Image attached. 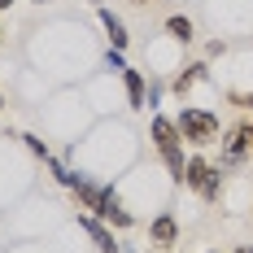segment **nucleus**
<instances>
[{
	"instance_id": "nucleus-1",
	"label": "nucleus",
	"mask_w": 253,
	"mask_h": 253,
	"mask_svg": "<svg viewBox=\"0 0 253 253\" xmlns=\"http://www.w3.org/2000/svg\"><path fill=\"white\" fill-rule=\"evenodd\" d=\"M153 140H157V153L166 157V166H170V179L183 183V153H179V126L166 123V118H153Z\"/></svg>"
},
{
	"instance_id": "nucleus-2",
	"label": "nucleus",
	"mask_w": 253,
	"mask_h": 253,
	"mask_svg": "<svg viewBox=\"0 0 253 253\" xmlns=\"http://www.w3.org/2000/svg\"><path fill=\"white\" fill-rule=\"evenodd\" d=\"M175 126H179V135L192 140V144H210V140H218V118H214L210 109H183Z\"/></svg>"
},
{
	"instance_id": "nucleus-3",
	"label": "nucleus",
	"mask_w": 253,
	"mask_h": 253,
	"mask_svg": "<svg viewBox=\"0 0 253 253\" xmlns=\"http://www.w3.org/2000/svg\"><path fill=\"white\" fill-rule=\"evenodd\" d=\"M183 183H192L201 201H214V197H218V175H214V166H210L205 157H192V162H188V170H183Z\"/></svg>"
},
{
	"instance_id": "nucleus-4",
	"label": "nucleus",
	"mask_w": 253,
	"mask_h": 253,
	"mask_svg": "<svg viewBox=\"0 0 253 253\" xmlns=\"http://www.w3.org/2000/svg\"><path fill=\"white\" fill-rule=\"evenodd\" d=\"M245 149H253V126H236L227 135V149H223V162L227 166H236L240 157H245Z\"/></svg>"
},
{
	"instance_id": "nucleus-5",
	"label": "nucleus",
	"mask_w": 253,
	"mask_h": 253,
	"mask_svg": "<svg viewBox=\"0 0 253 253\" xmlns=\"http://www.w3.org/2000/svg\"><path fill=\"white\" fill-rule=\"evenodd\" d=\"M101 22H105V31H109V40H114V48H123L126 44V26L109 13V9H101Z\"/></svg>"
},
{
	"instance_id": "nucleus-6",
	"label": "nucleus",
	"mask_w": 253,
	"mask_h": 253,
	"mask_svg": "<svg viewBox=\"0 0 253 253\" xmlns=\"http://www.w3.org/2000/svg\"><path fill=\"white\" fill-rule=\"evenodd\" d=\"M83 227L92 231V240L101 245V253H118V245H114V236H109V231H105L101 223H92V218H83Z\"/></svg>"
},
{
	"instance_id": "nucleus-7",
	"label": "nucleus",
	"mask_w": 253,
	"mask_h": 253,
	"mask_svg": "<svg viewBox=\"0 0 253 253\" xmlns=\"http://www.w3.org/2000/svg\"><path fill=\"white\" fill-rule=\"evenodd\" d=\"M175 236H179L175 218H157V223H153V240H157V245H175Z\"/></svg>"
},
{
	"instance_id": "nucleus-8",
	"label": "nucleus",
	"mask_w": 253,
	"mask_h": 253,
	"mask_svg": "<svg viewBox=\"0 0 253 253\" xmlns=\"http://www.w3.org/2000/svg\"><path fill=\"white\" fill-rule=\"evenodd\" d=\"M126 75V92H131V105L140 109L144 105V79H140V70H123Z\"/></svg>"
},
{
	"instance_id": "nucleus-9",
	"label": "nucleus",
	"mask_w": 253,
	"mask_h": 253,
	"mask_svg": "<svg viewBox=\"0 0 253 253\" xmlns=\"http://www.w3.org/2000/svg\"><path fill=\"white\" fill-rule=\"evenodd\" d=\"M201 79H205V66H192L188 75H179V79H175V92H179V96H183V92H188L192 83H201Z\"/></svg>"
},
{
	"instance_id": "nucleus-10",
	"label": "nucleus",
	"mask_w": 253,
	"mask_h": 253,
	"mask_svg": "<svg viewBox=\"0 0 253 253\" xmlns=\"http://www.w3.org/2000/svg\"><path fill=\"white\" fill-rule=\"evenodd\" d=\"M166 31H170L175 40H183V44L192 40V22H188V18H170V22H166Z\"/></svg>"
},
{
	"instance_id": "nucleus-11",
	"label": "nucleus",
	"mask_w": 253,
	"mask_h": 253,
	"mask_svg": "<svg viewBox=\"0 0 253 253\" xmlns=\"http://www.w3.org/2000/svg\"><path fill=\"white\" fill-rule=\"evenodd\" d=\"M236 253H253V249H249V245H240V249H236Z\"/></svg>"
},
{
	"instance_id": "nucleus-12",
	"label": "nucleus",
	"mask_w": 253,
	"mask_h": 253,
	"mask_svg": "<svg viewBox=\"0 0 253 253\" xmlns=\"http://www.w3.org/2000/svg\"><path fill=\"white\" fill-rule=\"evenodd\" d=\"M9 4H13V0H0V9H9Z\"/></svg>"
},
{
	"instance_id": "nucleus-13",
	"label": "nucleus",
	"mask_w": 253,
	"mask_h": 253,
	"mask_svg": "<svg viewBox=\"0 0 253 253\" xmlns=\"http://www.w3.org/2000/svg\"><path fill=\"white\" fill-rule=\"evenodd\" d=\"M135 4H144V0H135Z\"/></svg>"
}]
</instances>
